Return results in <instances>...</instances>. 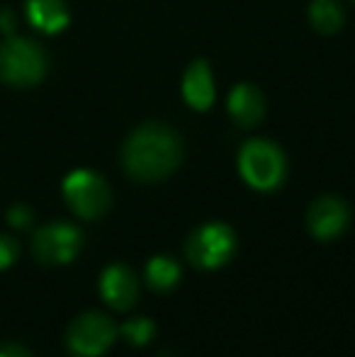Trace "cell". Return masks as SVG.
<instances>
[{
	"instance_id": "1",
	"label": "cell",
	"mask_w": 355,
	"mask_h": 357,
	"mask_svg": "<svg viewBox=\"0 0 355 357\" xmlns=\"http://www.w3.org/2000/svg\"><path fill=\"white\" fill-rule=\"evenodd\" d=\"M183 160V144L171 127L149 122L127 139L122 149V165L129 178L139 183H158L168 178Z\"/></svg>"
},
{
	"instance_id": "2",
	"label": "cell",
	"mask_w": 355,
	"mask_h": 357,
	"mask_svg": "<svg viewBox=\"0 0 355 357\" xmlns=\"http://www.w3.org/2000/svg\"><path fill=\"white\" fill-rule=\"evenodd\" d=\"M239 173L253 190L270 192L280 188L287 173V160L280 146L268 139H251L241 146L239 153Z\"/></svg>"
},
{
	"instance_id": "3",
	"label": "cell",
	"mask_w": 355,
	"mask_h": 357,
	"mask_svg": "<svg viewBox=\"0 0 355 357\" xmlns=\"http://www.w3.org/2000/svg\"><path fill=\"white\" fill-rule=\"evenodd\" d=\"M236 253V234L229 224L209 221L202 224L185 241V258L197 270L224 268Z\"/></svg>"
},
{
	"instance_id": "4",
	"label": "cell",
	"mask_w": 355,
	"mask_h": 357,
	"mask_svg": "<svg viewBox=\"0 0 355 357\" xmlns=\"http://www.w3.org/2000/svg\"><path fill=\"white\" fill-rule=\"evenodd\" d=\"M47 73V54L32 39L10 37L0 44V80L15 88L37 85Z\"/></svg>"
},
{
	"instance_id": "5",
	"label": "cell",
	"mask_w": 355,
	"mask_h": 357,
	"mask_svg": "<svg viewBox=\"0 0 355 357\" xmlns=\"http://www.w3.org/2000/svg\"><path fill=\"white\" fill-rule=\"evenodd\" d=\"M63 199H66L73 214H78L86 221H95L109 212L112 192H109V185L98 173L73 170L63 180Z\"/></svg>"
},
{
	"instance_id": "6",
	"label": "cell",
	"mask_w": 355,
	"mask_h": 357,
	"mask_svg": "<svg viewBox=\"0 0 355 357\" xmlns=\"http://www.w3.org/2000/svg\"><path fill=\"white\" fill-rule=\"evenodd\" d=\"M117 326L100 311H88L71 321L66 331V348L71 357H100L117 340Z\"/></svg>"
},
{
	"instance_id": "7",
	"label": "cell",
	"mask_w": 355,
	"mask_h": 357,
	"mask_svg": "<svg viewBox=\"0 0 355 357\" xmlns=\"http://www.w3.org/2000/svg\"><path fill=\"white\" fill-rule=\"evenodd\" d=\"M83 245V234L68 221H52L34 231L32 253L42 265H68L76 260Z\"/></svg>"
},
{
	"instance_id": "8",
	"label": "cell",
	"mask_w": 355,
	"mask_h": 357,
	"mask_svg": "<svg viewBox=\"0 0 355 357\" xmlns=\"http://www.w3.org/2000/svg\"><path fill=\"white\" fill-rule=\"evenodd\" d=\"M351 224V207L336 195H324L314 199L307 212L309 234L317 241H333Z\"/></svg>"
},
{
	"instance_id": "9",
	"label": "cell",
	"mask_w": 355,
	"mask_h": 357,
	"mask_svg": "<svg viewBox=\"0 0 355 357\" xmlns=\"http://www.w3.org/2000/svg\"><path fill=\"white\" fill-rule=\"evenodd\" d=\"M100 296L114 311H129L139 299V278L124 263H112L100 275Z\"/></svg>"
},
{
	"instance_id": "10",
	"label": "cell",
	"mask_w": 355,
	"mask_h": 357,
	"mask_svg": "<svg viewBox=\"0 0 355 357\" xmlns=\"http://www.w3.org/2000/svg\"><path fill=\"white\" fill-rule=\"evenodd\" d=\"M229 114L232 119L243 129L256 127L258 122L266 114V100H263V93L256 88V85L241 83L232 90L229 95Z\"/></svg>"
},
{
	"instance_id": "11",
	"label": "cell",
	"mask_w": 355,
	"mask_h": 357,
	"mask_svg": "<svg viewBox=\"0 0 355 357\" xmlns=\"http://www.w3.org/2000/svg\"><path fill=\"white\" fill-rule=\"evenodd\" d=\"M183 98L192 109H209L214 102V80L207 61H192L183 75Z\"/></svg>"
},
{
	"instance_id": "12",
	"label": "cell",
	"mask_w": 355,
	"mask_h": 357,
	"mask_svg": "<svg viewBox=\"0 0 355 357\" xmlns=\"http://www.w3.org/2000/svg\"><path fill=\"white\" fill-rule=\"evenodd\" d=\"M27 20L42 32L56 34L68 24V8L63 0H27Z\"/></svg>"
},
{
	"instance_id": "13",
	"label": "cell",
	"mask_w": 355,
	"mask_h": 357,
	"mask_svg": "<svg viewBox=\"0 0 355 357\" xmlns=\"http://www.w3.org/2000/svg\"><path fill=\"white\" fill-rule=\"evenodd\" d=\"M146 284L149 289L153 291H171L176 289V284L183 278V270H180V263L171 255H153L146 265Z\"/></svg>"
},
{
	"instance_id": "14",
	"label": "cell",
	"mask_w": 355,
	"mask_h": 357,
	"mask_svg": "<svg viewBox=\"0 0 355 357\" xmlns=\"http://www.w3.org/2000/svg\"><path fill=\"white\" fill-rule=\"evenodd\" d=\"M309 20H312L317 32L333 34L343 24V10L333 0H314L312 8H309Z\"/></svg>"
},
{
	"instance_id": "15",
	"label": "cell",
	"mask_w": 355,
	"mask_h": 357,
	"mask_svg": "<svg viewBox=\"0 0 355 357\" xmlns=\"http://www.w3.org/2000/svg\"><path fill=\"white\" fill-rule=\"evenodd\" d=\"M119 333H122L134 348H144V345L151 343L153 335H156V326H153V321L146 319V316H139V319H129L127 324L122 326Z\"/></svg>"
},
{
	"instance_id": "16",
	"label": "cell",
	"mask_w": 355,
	"mask_h": 357,
	"mask_svg": "<svg viewBox=\"0 0 355 357\" xmlns=\"http://www.w3.org/2000/svg\"><path fill=\"white\" fill-rule=\"evenodd\" d=\"M20 255V245L13 236H5L0 234V270H8L10 265L17 260Z\"/></svg>"
},
{
	"instance_id": "17",
	"label": "cell",
	"mask_w": 355,
	"mask_h": 357,
	"mask_svg": "<svg viewBox=\"0 0 355 357\" xmlns=\"http://www.w3.org/2000/svg\"><path fill=\"white\" fill-rule=\"evenodd\" d=\"M32 219H34V214L27 204H15V207H10V212H8V221H10V226H15V229H27V226L32 224Z\"/></svg>"
},
{
	"instance_id": "18",
	"label": "cell",
	"mask_w": 355,
	"mask_h": 357,
	"mask_svg": "<svg viewBox=\"0 0 355 357\" xmlns=\"http://www.w3.org/2000/svg\"><path fill=\"white\" fill-rule=\"evenodd\" d=\"M0 357H32V353L17 343H5L0 345Z\"/></svg>"
},
{
	"instance_id": "19",
	"label": "cell",
	"mask_w": 355,
	"mask_h": 357,
	"mask_svg": "<svg viewBox=\"0 0 355 357\" xmlns=\"http://www.w3.org/2000/svg\"><path fill=\"white\" fill-rule=\"evenodd\" d=\"M0 27H3V32H13V13L10 10L0 13Z\"/></svg>"
}]
</instances>
